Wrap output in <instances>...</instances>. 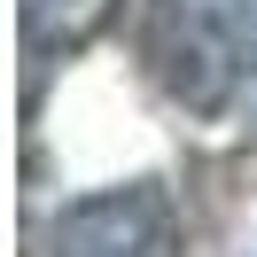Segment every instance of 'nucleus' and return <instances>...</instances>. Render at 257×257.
<instances>
[{"label":"nucleus","instance_id":"nucleus-1","mask_svg":"<svg viewBox=\"0 0 257 257\" xmlns=\"http://www.w3.org/2000/svg\"><path fill=\"white\" fill-rule=\"evenodd\" d=\"M179 47H195V55H203V16H195V8H187V39H179ZM218 78H226L218 63H195V78H187V94H210V86H218Z\"/></svg>","mask_w":257,"mask_h":257}]
</instances>
